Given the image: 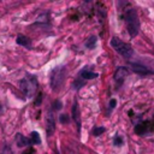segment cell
Returning a JSON list of instances; mask_svg holds the SVG:
<instances>
[{
  "label": "cell",
  "instance_id": "cell-11",
  "mask_svg": "<svg viewBox=\"0 0 154 154\" xmlns=\"http://www.w3.org/2000/svg\"><path fill=\"white\" fill-rule=\"evenodd\" d=\"M16 143H17L18 147H25L30 143V141L26 137H24L22 134H17L16 135Z\"/></svg>",
  "mask_w": 154,
  "mask_h": 154
},
{
  "label": "cell",
  "instance_id": "cell-12",
  "mask_svg": "<svg viewBox=\"0 0 154 154\" xmlns=\"http://www.w3.org/2000/svg\"><path fill=\"white\" fill-rule=\"evenodd\" d=\"M79 77H82V78H84V79H93V78H96V77H97V73L91 72V71L84 69V70H82V71L79 72Z\"/></svg>",
  "mask_w": 154,
  "mask_h": 154
},
{
  "label": "cell",
  "instance_id": "cell-2",
  "mask_svg": "<svg viewBox=\"0 0 154 154\" xmlns=\"http://www.w3.org/2000/svg\"><path fill=\"white\" fill-rule=\"evenodd\" d=\"M37 85H38L37 79L32 75H26V77L19 81V88L26 97H32V95L37 89Z\"/></svg>",
  "mask_w": 154,
  "mask_h": 154
},
{
  "label": "cell",
  "instance_id": "cell-21",
  "mask_svg": "<svg viewBox=\"0 0 154 154\" xmlns=\"http://www.w3.org/2000/svg\"><path fill=\"white\" fill-rule=\"evenodd\" d=\"M23 154H34V149H32V148H29V149H26Z\"/></svg>",
  "mask_w": 154,
  "mask_h": 154
},
{
  "label": "cell",
  "instance_id": "cell-6",
  "mask_svg": "<svg viewBox=\"0 0 154 154\" xmlns=\"http://www.w3.org/2000/svg\"><path fill=\"white\" fill-rule=\"evenodd\" d=\"M132 71L135 73H138V75H142V76H146V75H153L154 71L150 70L149 67L144 66V65H141V64H137V63H131L130 64Z\"/></svg>",
  "mask_w": 154,
  "mask_h": 154
},
{
  "label": "cell",
  "instance_id": "cell-9",
  "mask_svg": "<svg viewBox=\"0 0 154 154\" xmlns=\"http://www.w3.org/2000/svg\"><path fill=\"white\" fill-rule=\"evenodd\" d=\"M72 117H73V120L78 128V131H79L81 130V116H79V107H78L77 102H75L72 106Z\"/></svg>",
  "mask_w": 154,
  "mask_h": 154
},
{
  "label": "cell",
  "instance_id": "cell-5",
  "mask_svg": "<svg viewBox=\"0 0 154 154\" xmlns=\"http://www.w3.org/2000/svg\"><path fill=\"white\" fill-rule=\"evenodd\" d=\"M152 131H154V124L152 122H143L135 126V132L137 135H146Z\"/></svg>",
  "mask_w": 154,
  "mask_h": 154
},
{
  "label": "cell",
  "instance_id": "cell-15",
  "mask_svg": "<svg viewBox=\"0 0 154 154\" xmlns=\"http://www.w3.org/2000/svg\"><path fill=\"white\" fill-rule=\"evenodd\" d=\"M106 131V128H103V126H95L94 129H93V135L94 136H100L101 134H103Z\"/></svg>",
  "mask_w": 154,
  "mask_h": 154
},
{
  "label": "cell",
  "instance_id": "cell-16",
  "mask_svg": "<svg viewBox=\"0 0 154 154\" xmlns=\"http://www.w3.org/2000/svg\"><path fill=\"white\" fill-rule=\"evenodd\" d=\"M59 122H60L61 124H67V123L70 122V118H69V116H66V114H60V116H59Z\"/></svg>",
  "mask_w": 154,
  "mask_h": 154
},
{
  "label": "cell",
  "instance_id": "cell-1",
  "mask_svg": "<svg viewBox=\"0 0 154 154\" xmlns=\"http://www.w3.org/2000/svg\"><path fill=\"white\" fill-rule=\"evenodd\" d=\"M125 23H126V28L129 31V35L131 37H135L138 34L140 30V20H138V16L137 12L134 8H129L125 11Z\"/></svg>",
  "mask_w": 154,
  "mask_h": 154
},
{
  "label": "cell",
  "instance_id": "cell-3",
  "mask_svg": "<svg viewBox=\"0 0 154 154\" xmlns=\"http://www.w3.org/2000/svg\"><path fill=\"white\" fill-rule=\"evenodd\" d=\"M66 76V69L64 66H57L51 72V87L54 91L59 90L63 85Z\"/></svg>",
  "mask_w": 154,
  "mask_h": 154
},
{
  "label": "cell",
  "instance_id": "cell-13",
  "mask_svg": "<svg viewBox=\"0 0 154 154\" xmlns=\"http://www.w3.org/2000/svg\"><path fill=\"white\" fill-rule=\"evenodd\" d=\"M30 143H32V144H40L41 143V138H40L38 132L32 131L30 134Z\"/></svg>",
  "mask_w": 154,
  "mask_h": 154
},
{
  "label": "cell",
  "instance_id": "cell-10",
  "mask_svg": "<svg viewBox=\"0 0 154 154\" xmlns=\"http://www.w3.org/2000/svg\"><path fill=\"white\" fill-rule=\"evenodd\" d=\"M16 42L19 45V46H24L26 48H30L31 47V40L24 35H18L17 38H16Z\"/></svg>",
  "mask_w": 154,
  "mask_h": 154
},
{
  "label": "cell",
  "instance_id": "cell-20",
  "mask_svg": "<svg viewBox=\"0 0 154 154\" xmlns=\"http://www.w3.org/2000/svg\"><path fill=\"white\" fill-rule=\"evenodd\" d=\"M116 105H117V100H116V99H112V100L109 101V109L114 108V107H116Z\"/></svg>",
  "mask_w": 154,
  "mask_h": 154
},
{
  "label": "cell",
  "instance_id": "cell-17",
  "mask_svg": "<svg viewBox=\"0 0 154 154\" xmlns=\"http://www.w3.org/2000/svg\"><path fill=\"white\" fill-rule=\"evenodd\" d=\"M53 108H54L55 111H59V109L61 108V101H59V100H55V101L53 102Z\"/></svg>",
  "mask_w": 154,
  "mask_h": 154
},
{
  "label": "cell",
  "instance_id": "cell-14",
  "mask_svg": "<svg viewBox=\"0 0 154 154\" xmlns=\"http://www.w3.org/2000/svg\"><path fill=\"white\" fill-rule=\"evenodd\" d=\"M95 45H96V36H90L85 42L87 48H90V49H93L95 47Z\"/></svg>",
  "mask_w": 154,
  "mask_h": 154
},
{
  "label": "cell",
  "instance_id": "cell-4",
  "mask_svg": "<svg viewBox=\"0 0 154 154\" xmlns=\"http://www.w3.org/2000/svg\"><path fill=\"white\" fill-rule=\"evenodd\" d=\"M109 43L113 47V49L116 52H118L122 57H124V58H131L134 55V49L131 48V46L128 45V43H125V42H123L118 37H112Z\"/></svg>",
  "mask_w": 154,
  "mask_h": 154
},
{
  "label": "cell",
  "instance_id": "cell-22",
  "mask_svg": "<svg viewBox=\"0 0 154 154\" xmlns=\"http://www.w3.org/2000/svg\"><path fill=\"white\" fill-rule=\"evenodd\" d=\"M1 109H2V107H1V106H0V111H1Z\"/></svg>",
  "mask_w": 154,
  "mask_h": 154
},
{
  "label": "cell",
  "instance_id": "cell-7",
  "mask_svg": "<svg viewBox=\"0 0 154 154\" xmlns=\"http://www.w3.org/2000/svg\"><path fill=\"white\" fill-rule=\"evenodd\" d=\"M128 75H129V70L124 66H120L114 72V81L117 82L118 85H122V83L124 82L125 77H128Z\"/></svg>",
  "mask_w": 154,
  "mask_h": 154
},
{
  "label": "cell",
  "instance_id": "cell-8",
  "mask_svg": "<svg viewBox=\"0 0 154 154\" xmlns=\"http://www.w3.org/2000/svg\"><path fill=\"white\" fill-rule=\"evenodd\" d=\"M46 131H47V136H52L54 134L55 130V119L52 112H48L47 114V120H46Z\"/></svg>",
  "mask_w": 154,
  "mask_h": 154
},
{
  "label": "cell",
  "instance_id": "cell-19",
  "mask_svg": "<svg viewBox=\"0 0 154 154\" xmlns=\"http://www.w3.org/2000/svg\"><path fill=\"white\" fill-rule=\"evenodd\" d=\"M41 100H42V94L40 93V94L37 95V99L35 100V105H36V106H38V105L41 103Z\"/></svg>",
  "mask_w": 154,
  "mask_h": 154
},
{
  "label": "cell",
  "instance_id": "cell-18",
  "mask_svg": "<svg viewBox=\"0 0 154 154\" xmlns=\"http://www.w3.org/2000/svg\"><path fill=\"white\" fill-rule=\"evenodd\" d=\"M114 144L116 146H122L123 144V138L120 136H116L114 137Z\"/></svg>",
  "mask_w": 154,
  "mask_h": 154
}]
</instances>
